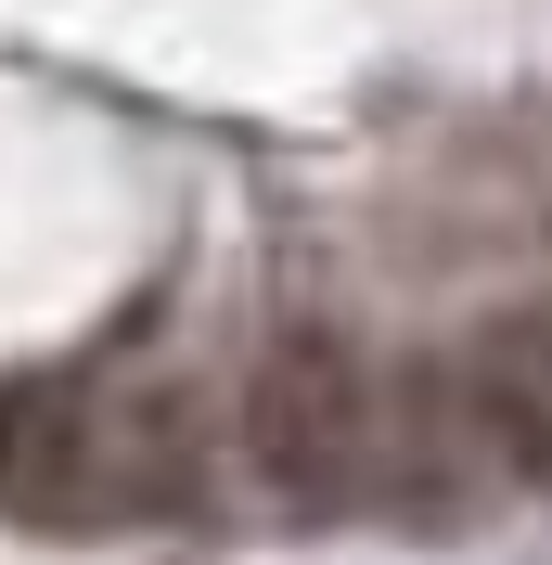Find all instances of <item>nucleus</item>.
<instances>
[{
  "mask_svg": "<svg viewBox=\"0 0 552 565\" xmlns=\"http://www.w3.org/2000/svg\"><path fill=\"white\" fill-rule=\"evenodd\" d=\"M244 450L296 514H347L385 489V398L335 321H283L244 373Z\"/></svg>",
  "mask_w": 552,
  "mask_h": 565,
  "instance_id": "obj_1",
  "label": "nucleus"
},
{
  "mask_svg": "<svg viewBox=\"0 0 552 565\" xmlns=\"http://www.w3.org/2000/svg\"><path fill=\"white\" fill-rule=\"evenodd\" d=\"M488 373H501L514 398H540V412H552V296H540V309H514L501 334H488Z\"/></svg>",
  "mask_w": 552,
  "mask_h": 565,
  "instance_id": "obj_2",
  "label": "nucleus"
}]
</instances>
